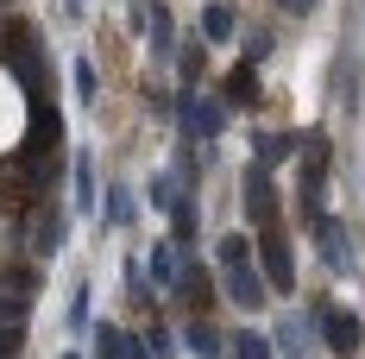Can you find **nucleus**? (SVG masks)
Returning <instances> with one entry per match:
<instances>
[{"label":"nucleus","instance_id":"1","mask_svg":"<svg viewBox=\"0 0 365 359\" xmlns=\"http://www.w3.org/2000/svg\"><path fill=\"white\" fill-rule=\"evenodd\" d=\"M315 322H322V340H328L334 353H353V347H359V315H346V309H322Z\"/></svg>","mask_w":365,"mask_h":359},{"label":"nucleus","instance_id":"2","mask_svg":"<svg viewBox=\"0 0 365 359\" xmlns=\"http://www.w3.org/2000/svg\"><path fill=\"white\" fill-rule=\"evenodd\" d=\"M315 233H322V258H328V271H353V246H346V233H340L328 215L315 221Z\"/></svg>","mask_w":365,"mask_h":359},{"label":"nucleus","instance_id":"3","mask_svg":"<svg viewBox=\"0 0 365 359\" xmlns=\"http://www.w3.org/2000/svg\"><path fill=\"white\" fill-rule=\"evenodd\" d=\"M258 258H264V278H271V290H290V284H296V271H290V252L277 246L271 233L258 240Z\"/></svg>","mask_w":365,"mask_h":359},{"label":"nucleus","instance_id":"4","mask_svg":"<svg viewBox=\"0 0 365 359\" xmlns=\"http://www.w3.org/2000/svg\"><path fill=\"white\" fill-rule=\"evenodd\" d=\"M233 26H240V19H233V6H208V13H202V38H208V44H227V38H233Z\"/></svg>","mask_w":365,"mask_h":359},{"label":"nucleus","instance_id":"5","mask_svg":"<svg viewBox=\"0 0 365 359\" xmlns=\"http://www.w3.org/2000/svg\"><path fill=\"white\" fill-rule=\"evenodd\" d=\"M246 208H252V221H271V177L264 171L246 177Z\"/></svg>","mask_w":365,"mask_h":359},{"label":"nucleus","instance_id":"6","mask_svg":"<svg viewBox=\"0 0 365 359\" xmlns=\"http://www.w3.org/2000/svg\"><path fill=\"white\" fill-rule=\"evenodd\" d=\"M189 347H195L202 359H220V334L208 322H189Z\"/></svg>","mask_w":365,"mask_h":359},{"label":"nucleus","instance_id":"7","mask_svg":"<svg viewBox=\"0 0 365 359\" xmlns=\"http://www.w3.org/2000/svg\"><path fill=\"white\" fill-rule=\"evenodd\" d=\"M108 221H113V227L133 221V196H126V189H108Z\"/></svg>","mask_w":365,"mask_h":359},{"label":"nucleus","instance_id":"8","mask_svg":"<svg viewBox=\"0 0 365 359\" xmlns=\"http://www.w3.org/2000/svg\"><path fill=\"white\" fill-rule=\"evenodd\" d=\"M151 271H158V284H177V252L158 246V252H151Z\"/></svg>","mask_w":365,"mask_h":359},{"label":"nucleus","instance_id":"9","mask_svg":"<svg viewBox=\"0 0 365 359\" xmlns=\"http://www.w3.org/2000/svg\"><path fill=\"white\" fill-rule=\"evenodd\" d=\"M233 359H271V353H264L258 334H233Z\"/></svg>","mask_w":365,"mask_h":359},{"label":"nucleus","instance_id":"10","mask_svg":"<svg viewBox=\"0 0 365 359\" xmlns=\"http://www.w3.org/2000/svg\"><path fill=\"white\" fill-rule=\"evenodd\" d=\"M76 95H82V101L95 95V70H88V64H76Z\"/></svg>","mask_w":365,"mask_h":359},{"label":"nucleus","instance_id":"11","mask_svg":"<svg viewBox=\"0 0 365 359\" xmlns=\"http://www.w3.org/2000/svg\"><path fill=\"white\" fill-rule=\"evenodd\" d=\"M145 353H151L145 340H133V334H120V359H145Z\"/></svg>","mask_w":365,"mask_h":359},{"label":"nucleus","instance_id":"12","mask_svg":"<svg viewBox=\"0 0 365 359\" xmlns=\"http://www.w3.org/2000/svg\"><path fill=\"white\" fill-rule=\"evenodd\" d=\"M309 6H315V0H284V13H309Z\"/></svg>","mask_w":365,"mask_h":359}]
</instances>
